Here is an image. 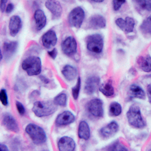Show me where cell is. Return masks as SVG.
Masks as SVG:
<instances>
[{"label": "cell", "mask_w": 151, "mask_h": 151, "mask_svg": "<svg viewBox=\"0 0 151 151\" xmlns=\"http://www.w3.org/2000/svg\"><path fill=\"white\" fill-rule=\"evenodd\" d=\"M21 69L29 76L40 75L42 69V62L37 55H29L21 62Z\"/></svg>", "instance_id": "6da1fadb"}, {"label": "cell", "mask_w": 151, "mask_h": 151, "mask_svg": "<svg viewBox=\"0 0 151 151\" xmlns=\"http://www.w3.org/2000/svg\"><path fill=\"white\" fill-rule=\"evenodd\" d=\"M126 119L129 125L134 129H142L147 126V122L141 113V108L136 104L129 106L126 113Z\"/></svg>", "instance_id": "7a4b0ae2"}, {"label": "cell", "mask_w": 151, "mask_h": 151, "mask_svg": "<svg viewBox=\"0 0 151 151\" xmlns=\"http://www.w3.org/2000/svg\"><path fill=\"white\" fill-rule=\"evenodd\" d=\"M57 106L53 101H36L33 103L32 112L38 118L52 116L56 112Z\"/></svg>", "instance_id": "3957f363"}, {"label": "cell", "mask_w": 151, "mask_h": 151, "mask_svg": "<svg viewBox=\"0 0 151 151\" xmlns=\"http://www.w3.org/2000/svg\"><path fill=\"white\" fill-rule=\"evenodd\" d=\"M25 132L36 145H42L47 141V134L43 128L37 124L29 123L25 127Z\"/></svg>", "instance_id": "277c9868"}, {"label": "cell", "mask_w": 151, "mask_h": 151, "mask_svg": "<svg viewBox=\"0 0 151 151\" xmlns=\"http://www.w3.org/2000/svg\"><path fill=\"white\" fill-rule=\"evenodd\" d=\"M86 46L88 52L93 55L101 54L104 48V39L101 33H93L86 37Z\"/></svg>", "instance_id": "5b68a950"}, {"label": "cell", "mask_w": 151, "mask_h": 151, "mask_svg": "<svg viewBox=\"0 0 151 151\" xmlns=\"http://www.w3.org/2000/svg\"><path fill=\"white\" fill-rule=\"evenodd\" d=\"M86 108L88 113L95 119H101L104 115V103L101 98H94L89 100L86 104Z\"/></svg>", "instance_id": "8992f818"}, {"label": "cell", "mask_w": 151, "mask_h": 151, "mask_svg": "<svg viewBox=\"0 0 151 151\" xmlns=\"http://www.w3.org/2000/svg\"><path fill=\"white\" fill-rule=\"evenodd\" d=\"M85 17H86L85 10L80 6H77L73 8L67 16V22L72 27L79 29L83 26Z\"/></svg>", "instance_id": "52a82bcc"}, {"label": "cell", "mask_w": 151, "mask_h": 151, "mask_svg": "<svg viewBox=\"0 0 151 151\" xmlns=\"http://www.w3.org/2000/svg\"><path fill=\"white\" fill-rule=\"evenodd\" d=\"M62 52L67 57H73L78 52V42L76 38L68 36L61 42Z\"/></svg>", "instance_id": "ba28073f"}, {"label": "cell", "mask_w": 151, "mask_h": 151, "mask_svg": "<svg viewBox=\"0 0 151 151\" xmlns=\"http://www.w3.org/2000/svg\"><path fill=\"white\" fill-rule=\"evenodd\" d=\"M2 125L6 130L9 132H14V133H17L20 132V127H19V124L17 119L10 113L6 112L3 113L2 117Z\"/></svg>", "instance_id": "9c48e42d"}, {"label": "cell", "mask_w": 151, "mask_h": 151, "mask_svg": "<svg viewBox=\"0 0 151 151\" xmlns=\"http://www.w3.org/2000/svg\"><path fill=\"white\" fill-rule=\"evenodd\" d=\"M76 121V116L70 110H64L56 116L55 123L58 127H64L70 125Z\"/></svg>", "instance_id": "30bf717a"}, {"label": "cell", "mask_w": 151, "mask_h": 151, "mask_svg": "<svg viewBox=\"0 0 151 151\" xmlns=\"http://www.w3.org/2000/svg\"><path fill=\"white\" fill-rule=\"evenodd\" d=\"M58 41L57 33L53 29H48L42 34L41 37V42L42 46L46 49L55 48Z\"/></svg>", "instance_id": "8fae6325"}, {"label": "cell", "mask_w": 151, "mask_h": 151, "mask_svg": "<svg viewBox=\"0 0 151 151\" xmlns=\"http://www.w3.org/2000/svg\"><path fill=\"white\" fill-rule=\"evenodd\" d=\"M101 79L98 76H90L85 81L84 92L88 95H92L99 90Z\"/></svg>", "instance_id": "7c38bea8"}, {"label": "cell", "mask_w": 151, "mask_h": 151, "mask_svg": "<svg viewBox=\"0 0 151 151\" xmlns=\"http://www.w3.org/2000/svg\"><path fill=\"white\" fill-rule=\"evenodd\" d=\"M119 130V125L116 121H111L99 130L100 136L103 138H110L113 137Z\"/></svg>", "instance_id": "4fadbf2b"}, {"label": "cell", "mask_w": 151, "mask_h": 151, "mask_svg": "<svg viewBox=\"0 0 151 151\" xmlns=\"http://www.w3.org/2000/svg\"><path fill=\"white\" fill-rule=\"evenodd\" d=\"M23 27V21L19 15H12L9 21V33L12 37H15L21 30Z\"/></svg>", "instance_id": "5bb4252c"}, {"label": "cell", "mask_w": 151, "mask_h": 151, "mask_svg": "<svg viewBox=\"0 0 151 151\" xmlns=\"http://www.w3.org/2000/svg\"><path fill=\"white\" fill-rule=\"evenodd\" d=\"M18 42L17 41H5L2 44V54L5 60L12 58L16 54L18 48Z\"/></svg>", "instance_id": "9a60e30c"}, {"label": "cell", "mask_w": 151, "mask_h": 151, "mask_svg": "<svg viewBox=\"0 0 151 151\" xmlns=\"http://www.w3.org/2000/svg\"><path fill=\"white\" fill-rule=\"evenodd\" d=\"M76 144L73 138L69 136H63L58 141V151H75Z\"/></svg>", "instance_id": "2e32d148"}, {"label": "cell", "mask_w": 151, "mask_h": 151, "mask_svg": "<svg viewBox=\"0 0 151 151\" xmlns=\"http://www.w3.org/2000/svg\"><path fill=\"white\" fill-rule=\"evenodd\" d=\"M45 6L48 11L51 12L52 17L55 19L59 18L63 13V7L58 0H46Z\"/></svg>", "instance_id": "e0dca14e"}, {"label": "cell", "mask_w": 151, "mask_h": 151, "mask_svg": "<svg viewBox=\"0 0 151 151\" xmlns=\"http://www.w3.org/2000/svg\"><path fill=\"white\" fill-rule=\"evenodd\" d=\"M88 26L92 29H104L106 27V20L101 14H94L88 19Z\"/></svg>", "instance_id": "ac0fdd59"}, {"label": "cell", "mask_w": 151, "mask_h": 151, "mask_svg": "<svg viewBox=\"0 0 151 151\" xmlns=\"http://www.w3.org/2000/svg\"><path fill=\"white\" fill-rule=\"evenodd\" d=\"M35 27L37 31L42 30L47 24V17L44 11L40 9H36L33 14Z\"/></svg>", "instance_id": "d6986e66"}, {"label": "cell", "mask_w": 151, "mask_h": 151, "mask_svg": "<svg viewBox=\"0 0 151 151\" xmlns=\"http://www.w3.org/2000/svg\"><path fill=\"white\" fill-rule=\"evenodd\" d=\"M62 76L67 82H73L78 77V70L71 64H66L61 70Z\"/></svg>", "instance_id": "ffe728a7"}, {"label": "cell", "mask_w": 151, "mask_h": 151, "mask_svg": "<svg viewBox=\"0 0 151 151\" xmlns=\"http://www.w3.org/2000/svg\"><path fill=\"white\" fill-rule=\"evenodd\" d=\"M78 137L83 141H88L91 137V129L87 121L81 120L78 125Z\"/></svg>", "instance_id": "44dd1931"}, {"label": "cell", "mask_w": 151, "mask_h": 151, "mask_svg": "<svg viewBox=\"0 0 151 151\" xmlns=\"http://www.w3.org/2000/svg\"><path fill=\"white\" fill-rule=\"evenodd\" d=\"M128 93L132 98H137L141 100H144L146 98V93L142 87L135 83H133L129 86Z\"/></svg>", "instance_id": "7402d4cb"}, {"label": "cell", "mask_w": 151, "mask_h": 151, "mask_svg": "<svg viewBox=\"0 0 151 151\" xmlns=\"http://www.w3.org/2000/svg\"><path fill=\"white\" fill-rule=\"evenodd\" d=\"M99 91L106 98H111L115 94V88L113 84V81L109 79L99 87Z\"/></svg>", "instance_id": "603a6c76"}, {"label": "cell", "mask_w": 151, "mask_h": 151, "mask_svg": "<svg viewBox=\"0 0 151 151\" xmlns=\"http://www.w3.org/2000/svg\"><path fill=\"white\" fill-rule=\"evenodd\" d=\"M137 65L141 70L145 73L151 72V56L147 55L141 56L137 59Z\"/></svg>", "instance_id": "cb8c5ba5"}, {"label": "cell", "mask_w": 151, "mask_h": 151, "mask_svg": "<svg viewBox=\"0 0 151 151\" xmlns=\"http://www.w3.org/2000/svg\"><path fill=\"white\" fill-rule=\"evenodd\" d=\"M122 106L119 102L113 101L109 106V115L113 117H117L122 114Z\"/></svg>", "instance_id": "d4e9b609"}, {"label": "cell", "mask_w": 151, "mask_h": 151, "mask_svg": "<svg viewBox=\"0 0 151 151\" xmlns=\"http://www.w3.org/2000/svg\"><path fill=\"white\" fill-rule=\"evenodd\" d=\"M53 101L56 106H61V107L66 106L67 105V102H68V97H67V93L64 91L60 92L54 98Z\"/></svg>", "instance_id": "484cf974"}, {"label": "cell", "mask_w": 151, "mask_h": 151, "mask_svg": "<svg viewBox=\"0 0 151 151\" xmlns=\"http://www.w3.org/2000/svg\"><path fill=\"white\" fill-rule=\"evenodd\" d=\"M140 30L144 34L151 35V14L144 19L140 25Z\"/></svg>", "instance_id": "4316f807"}, {"label": "cell", "mask_w": 151, "mask_h": 151, "mask_svg": "<svg viewBox=\"0 0 151 151\" xmlns=\"http://www.w3.org/2000/svg\"><path fill=\"white\" fill-rule=\"evenodd\" d=\"M106 151H129V149L123 143L119 141H116L112 143L109 147L106 148Z\"/></svg>", "instance_id": "83f0119b"}, {"label": "cell", "mask_w": 151, "mask_h": 151, "mask_svg": "<svg viewBox=\"0 0 151 151\" xmlns=\"http://www.w3.org/2000/svg\"><path fill=\"white\" fill-rule=\"evenodd\" d=\"M135 27V21L132 17H126L125 18V27H124L123 32L125 33H132Z\"/></svg>", "instance_id": "f1b7e54d"}, {"label": "cell", "mask_w": 151, "mask_h": 151, "mask_svg": "<svg viewBox=\"0 0 151 151\" xmlns=\"http://www.w3.org/2000/svg\"><path fill=\"white\" fill-rule=\"evenodd\" d=\"M81 87H82V79L80 76H78L77 80H76V83L75 86L72 88L71 89V94H72V97L75 101H77L79 99V94H80L81 91Z\"/></svg>", "instance_id": "f546056e"}, {"label": "cell", "mask_w": 151, "mask_h": 151, "mask_svg": "<svg viewBox=\"0 0 151 151\" xmlns=\"http://www.w3.org/2000/svg\"><path fill=\"white\" fill-rule=\"evenodd\" d=\"M142 10L151 12V0H133Z\"/></svg>", "instance_id": "4dcf8cb0"}, {"label": "cell", "mask_w": 151, "mask_h": 151, "mask_svg": "<svg viewBox=\"0 0 151 151\" xmlns=\"http://www.w3.org/2000/svg\"><path fill=\"white\" fill-rule=\"evenodd\" d=\"M0 103L2 104V106H8L9 104V98L7 90L5 88H1L0 89Z\"/></svg>", "instance_id": "1f68e13d"}, {"label": "cell", "mask_w": 151, "mask_h": 151, "mask_svg": "<svg viewBox=\"0 0 151 151\" xmlns=\"http://www.w3.org/2000/svg\"><path fill=\"white\" fill-rule=\"evenodd\" d=\"M15 107H16V110H17V113H18L20 116H24L25 114H26V113H27L26 108H25L24 105L23 104L21 101H16Z\"/></svg>", "instance_id": "d6a6232c"}, {"label": "cell", "mask_w": 151, "mask_h": 151, "mask_svg": "<svg viewBox=\"0 0 151 151\" xmlns=\"http://www.w3.org/2000/svg\"><path fill=\"white\" fill-rule=\"evenodd\" d=\"M125 2H126V0H113V10L115 12H118Z\"/></svg>", "instance_id": "836d02e7"}, {"label": "cell", "mask_w": 151, "mask_h": 151, "mask_svg": "<svg viewBox=\"0 0 151 151\" xmlns=\"http://www.w3.org/2000/svg\"><path fill=\"white\" fill-rule=\"evenodd\" d=\"M115 24L121 30L123 31L124 27H125V18L122 17H118L115 20Z\"/></svg>", "instance_id": "e575fe53"}, {"label": "cell", "mask_w": 151, "mask_h": 151, "mask_svg": "<svg viewBox=\"0 0 151 151\" xmlns=\"http://www.w3.org/2000/svg\"><path fill=\"white\" fill-rule=\"evenodd\" d=\"M47 54H48L49 58H51L54 60V59L56 58L57 56H58V50L55 48H51V49H49L48 52H47Z\"/></svg>", "instance_id": "d590c367"}, {"label": "cell", "mask_w": 151, "mask_h": 151, "mask_svg": "<svg viewBox=\"0 0 151 151\" xmlns=\"http://www.w3.org/2000/svg\"><path fill=\"white\" fill-rule=\"evenodd\" d=\"M14 4L12 3V2H9V3L7 4L6 7H5V12L6 13V14H11V13H12L13 11H14Z\"/></svg>", "instance_id": "8d00e7d4"}, {"label": "cell", "mask_w": 151, "mask_h": 151, "mask_svg": "<svg viewBox=\"0 0 151 151\" xmlns=\"http://www.w3.org/2000/svg\"><path fill=\"white\" fill-rule=\"evenodd\" d=\"M9 0H0V11L2 12H5V7L7 5Z\"/></svg>", "instance_id": "74e56055"}, {"label": "cell", "mask_w": 151, "mask_h": 151, "mask_svg": "<svg viewBox=\"0 0 151 151\" xmlns=\"http://www.w3.org/2000/svg\"><path fill=\"white\" fill-rule=\"evenodd\" d=\"M147 95L149 102L151 103V84L147 85Z\"/></svg>", "instance_id": "f35d334b"}, {"label": "cell", "mask_w": 151, "mask_h": 151, "mask_svg": "<svg viewBox=\"0 0 151 151\" xmlns=\"http://www.w3.org/2000/svg\"><path fill=\"white\" fill-rule=\"evenodd\" d=\"M0 151H11L5 144L0 143Z\"/></svg>", "instance_id": "ab89813d"}, {"label": "cell", "mask_w": 151, "mask_h": 151, "mask_svg": "<svg viewBox=\"0 0 151 151\" xmlns=\"http://www.w3.org/2000/svg\"><path fill=\"white\" fill-rule=\"evenodd\" d=\"M40 79H41L42 82L43 83H45V84L49 83V79H48L45 76H40Z\"/></svg>", "instance_id": "60d3db41"}, {"label": "cell", "mask_w": 151, "mask_h": 151, "mask_svg": "<svg viewBox=\"0 0 151 151\" xmlns=\"http://www.w3.org/2000/svg\"><path fill=\"white\" fill-rule=\"evenodd\" d=\"M3 58H4V57H3V54H2V48H1V47H0V62L2 61Z\"/></svg>", "instance_id": "b9f144b4"}, {"label": "cell", "mask_w": 151, "mask_h": 151, "mask_svg": "<svg viewBox=\"0 0 151 151\" xmlns=\"http://www.w3.org/2000/svg\"><path fill=\"white\" fill-rule=\"evenodd\" d=\"M90 1L94 2H97V3H101V2H104L105 0H90Z\"/></svg>", "instance_id": "7bdbcfd3"}, {"label": "cell", "mask_w": 151, "mask_h": 151, "mask_svg": "<svg viewBox=\"0 0 151 151\" xmlns=\"http://www.w3.org/2000/svg\"><path fill=\"white\" fill-rule=\"evenodd\" d=\"M66 2H70V1H72V0H64Z\"/></svg>", "instance_id": "ee69618b"}, {"label": "cell", "mask_w": 151, "mask_h": 151, "mask_svg": "<svg viewBox=\"0 0 151 151\" xmlns=\"http://www.w3.org/2000/svg\"><path fill=\"white\" fill-rule=\"evenodd\" d=\"M148 151H151V148H150V149H149V150H148Z\"/></svg>", "instance_id": "f6af8a7d"}]
</instances>
